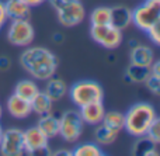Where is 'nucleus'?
Wrapping results in <instances>:
<instances>
[{"label":"nucleus","instance_id":"nucleus-7","mask_svg":"<svg viewBox=\"0 0 160 156\" xmlns=\"http://www.w3.org/2000/svg\"><path fill=\"white\" fill-rule=\"evenodd\" d=\"M90 37L94 42L101 45L105 49H115L121 45L124 39L122 30L115 28L114 25H91L90 27Z\"/></svg>","mask_w":160,"mask_h":156},{"label":"nucleus","instance_id":"nucleus-17","mask_svg":"<svg viewBox=\"0 0 160 156\" xmlns=\"http://www.w3.org/2000/svg\"><path fill=\"white\" fill-rule=\"evenodd\" d=\"M37 127L47 135L49 139L59 137V117L52 113L39 115L38 121H37Z\"/></svg>","mask_w":160,"mask_h":156},{"label":"nucleus","instance_id":"nucleus-26","mask_svg":"<svg viewBox=\"0 0 160 156\" xmlns=\"http://www.w3.org/2000/svg\"><path fill=\"white\" fill-rule=\"evenodd\" d=\"M145 137H146L149 141H152L153 143H156V145L160 143V118L159 117H156L155 121L149 125Z\"/></svg>","mask_w":160,"mask_h":156},{"label":"nucleus","instance_id":"nucleus-27","mask_svg":"<svg viewBox=\"0 0 160 156\" xmlns=\"http://www.w3.org/2000/svg\"><path fill=\"white\" fill-rule=\"evenodd\" d=\"M143 84L153 96H159V93H160V76L150 73V75L146 78V80L143 82Z\"/></svg>","mask_w":160,"mask_h":156},{"label":"nucleus","instance_id":"nucleus-23","mask_svg":"<svg viewBox=\"0 0 160 156\" xmlns=\"http://www.w3.org/2000/svg\"><path fill=\"white\" fill-rule=\"evenodd\" d=\"M90 24L91 25L111 24V7L98 6V7L93 8L90 13Z\"/></svg>","mask_w":160,"mask_h":156},{"label":"nucleus","instance_id":"nucleus-4","mask_svg":"<svg viewBox=\"0 0 160 156\" xmlns=\"http://www.w3.org/2000/svg\"><path fill=\"white\" fill-rule=\"evenodd\" d=\"M84 123L79 110H66L59 115V137L69 143H75L82 138Z\"/></svg>","mask_w":160,"mask_h":156},{"label":"nucleus","instance_id":"nucleus-3","mask_svg":"<svg viewBox=\"0 0 160 156\" xmlns=\"http://www.w3.org/2000/svg\"><path fill=\"white\" fill-rule=\"evenodd\" d=\"M68 94L76 107H83L86 104L104 100V90H102L101 84L94 80L76 82L68 90Z\"/></svg>","mask_w":160,"mask_h":156},{"label":"nucleus","instance_id":"nucleus-21","mask_svg":"<svg viewBox=\"0 0 160 156\" xmlns=\"http://www.w3.org/2000/svg\"><path fill=\"white\" fill-rule=\"evenodd\" d=\"M136 142L132 146V155L139 156H158V145L149 141L146 137H139L136 138Z\"/></svg>","mask_w":160,"mask_h":156},{"label":"nucleus","instance_id":"nucleus-12","mask_svg":"<svg viewBox=\"0 0 160 156\" xmlns=\"http://www.w3.org/2000/svg\"><path fill=\"white\" fill-rule=\"evenodd\" d=\"M155 61V52L150 47L143 44H133L129 49V62L133 65H139V66H148L152 65Z\"/></svg>","mask_w":160,"mask_h":156},{"label":"nucleus","instance_id":"nucleus-32","mask_svg":"<svg viewBox=\"0 0 160 156\" xmlns=\"http://www.w3.org/2000/svg\"><path fill=\"white\" fill-rule=\"evenodd\" d=\"M22 2L25 3V4H28L31 8L32 7H38V6H41V4H44L47 0H22Z\"/></svg>","mask_w":160,"mask_h":156},{"label":"nucleus","instance_id":"nucleus-5","mask_svg":"<svg viewBox=\"0 0 160 156\" xmlns=\"http://www.w3.org/2000/svg\"><path fill=\"white\" fill-rule=\"evenodd\" d=\"M160 23V0H145L132 10V24L146 33Z\"/></svg>","mask_w":160,"mask_h":156},{"label":"nucleus","instance_id":"nucleus-28","mask_svg":"<svg viewBox=\"0 0 160 156\" xmlns=\"http://www.w3.org/2000/svg\"><path fill=\"white\" fill-rule=\"evenodd\" d=\"M146 34L149 35V39L153 42L155 45H160V23L156 25H153L152 28L146 31Z\"/></svg>","mask_w":160,"mask_h":156},{"label":"nucleus","instance_id":"nucleus-11","mask_svg":"<svg viewBox=\"0 0 160 156\" xmlns=\"http://www.w3.org/2000/svg\"><path fill=\"white\" fill-rule=\"evenodd\" d=\"M79 114L82 117L83 123L87 125H97L102 121V117L105 114V108L102 101H97V103L86 104L83 107H79Z\"/></svg>","mask_w":160,"mask_h":156},{"label":"nucleus","instance_id":"nucleus-24","mask_svg":"<svg viewBox=\"0 0 160 156\" xmlns=\"http://www.w3.org/2000/svg\"><path fill=\"white\" fill-rule=\"evenodd\" d=\"M101 123L114 131L121 132L124 129V114L119 111H105Z\"/></svg>","mask_w":160,"mask_h":156},{"label":"nucleus","instance_id":"nucleus-29","mask_svg":"<svg viewBox=\"0 0 160 156\" xmlns=\"http://www.w3.org/2000/svg\"><path fill=\"white\" fill-rule=\"evenodd\" d=\"M11 68V59L6 55H0V72H6Z\"/></svg>","mask_w":160,"mask_h":156},{"label":"nucleus","instance_id":"nucleus-22","mask_svg":"<svg viewBox=\"0 0 160 156\" xmlns=\"http://www.w3.org/2000/svg\"><path fill=\"white\" fill-rule=\"evenodd\" d=\"M150 75V70L148 66H139V65L129 63V66L125 70V80L129 83H142L146 80V78Z\"/></svg>","mask_w":160,"mask_h":156},{"label":"nucleus","instance_id":"nucleus-20","mask_svg":"<svg viewBox=\"0 0 160 156\" xmlns=\"http://www.w3.org/2000/svg\"><path fill=\"white\" fill-rule=\"evenodd\" d=\"M30 103H31V110H32V113L37 114L38 117L39 115L48 114V113H52V110H53V101L45 94V92H41V90L37 93L35 97H34Z\"/></svg>","mask_w":160,"mask_h":156},{"label":"nucleus","instance_id":"nucleus-33","mask_svg":"<svg viewBox=\"0 0 160 156\" xmlns=\"http://www.w3.org/2000/svg\"><path fill=\"white\" fill-rule=\"evenodd\" d=\"M47 2H49V4L52 6L55 10H58V8L62 7V6H63L65 3L68 2V0H47Z\"/></svg>","mask_w":160,"mask_h":156},{"label":"nucleus","instance_id":"nucleus-9","mask_svg":"<svg viewBox=\"0 0 160 156\" xmlns=\"http://www.w3.org/2000/svg\"><path fill=\"white\" fill-rule=\"evenodd\" d=\"M0 153L3 156L25 155L24 131L20 128L3 129L2 139H0Z\"/></svg>","mask_w":160,"mask_h":156},{"label":"nucleus","instance_id":"nucleus-25","mask_svg":"<svg viewBox=\"0 0 160 156\" xmlns=\"http://www.w3.org/2000/svg\"><path fill=\"white\" fill-rule=\"evenodd\" d=\"M72 155L73 156H102L104 152H102L101 146L97 145L96 142H86L76 146L72 151Z\"/></svg>","mask_w":160,"mask_h":156},{"label":"nucleus","instance_id":"nucleus-14","mask_svg":"<svg viewBox=\"0 0 160 156\" xmlns=\"http://www.w3.org/2000/svg\"><path fill=\"white\" fill-rule=\"evenodd\" d=\"M68 90H69V86H68V83L63 79L52 76V78H49L48 80H45L44 92L53 103L62 100L65 96H68Z\"/></svg>","mask_w":160,"mask_h":156},{"label":"nucleus","instance_id":"nucleus-19","mask_svg":"<svg viewBox=\"0 0 160 156\" xmlns=\"http://www.w3.org/2000/svg\"><path fill=\"white\" fill-rule=\"evenodd\" d=\"M38 92H39V87L34 79H22L14 87V94L27 101L32 100Z\"/></svg>","mask_w":160,"mask_h":156},{"label":"nucleus","instance_id":"nucleus-2","mask_svg":"<svg viewBox=\"0 0 160 156\" xmlns=\"http://www.w3.org/2000/svg\"><path fill=\"white\" fill-rule=\"evenodd\" d=\"M158 117L155 107L149 103H136L124 114V129L135 138L145 137L149 125Z\"/></svg>","mask_w":160,"mask_h":156},{"label":"nucleus","instance_id":"nucleus-10","mask_svg":"<svg viewBox=\"0 0 160 156\" xmlns=\"http://www.w3.org/2000/svg\"><path fill=\"white\" fill-rule=\"evenodd\" d=\"M24 146L25 153L28 155L49 152V138L37 125L31 127L24 131Z\"/></svg>","mask_w":160,"mask_h":156},{"label":"nucleus","instance_id":"nucleus-15","mask_svg":"<svg viewBox=\"0 0 160 156\" xmlns=\"http://www.w3.org/2000/svg\"><path fill=\"white\" fill-rule=\"evenodd\" d=\"M6 16L10 20H24L30 18L31 7L25 4L22 0H6L4 2Z\"/></svg>","mask_w":160,"mask_h":156},{"label":"nucleus","instance_id":"nucleus-31","mask_svg":"<svg viewBox=\"0 0 160 156\" xmlns=\"http://www.w3.org/2000/svg\"><path fill=\"white\" fill-rule=\"evenodd\" d=\"M47 153L51 156H58V155L72 156V151H70V149H59V151H55V152H47Z\"/></svg>","mask_w":160,"mask_h":156},{"label":"nucleus","instance_id":"nucleus-16","mask_svg":"<svg viewBox=\"0 0 160 156\" xmlns=\"http://www.w3.org/2000/svg\"><path fill=\"white\" fill-rule=\"evenodd\" d=\"M132 24V10L127 6H114L111 7V25L124 31Z\"/></svg>","mask_w":160,"mask_h":156},{"label":"nucleus","instance_id":"nucleus-6","mask_svg":"<svg viewBox=\"0 0 160 156\" xmlns=\"http://www.w3.org/2000/svg\"><path fill=\"white\" fill-rule=\"evenodd\" d=\"M35 38V30L30 18L11 20L7 28V39L11 45L18 48H25L31 45Z\"/></svg>","mask_w":160,"mask_h":156},{"label":"nucleus","instance_id":"nucleus-36","mask_svg":"<svg viewBox=\"0 0 160 156\" xmlns=\"http://www.w3.org/2000/svg\"><path fill=\"white\" fill-rule=\"evenodd\" d=\"M2 114H3V108H2V106H0V118H2Z\"/></svg>","mask_w":160,"mask_h":156},{"label":"nucleus","instance_id":"nucleus-30","mask_svg":"<svg viewBox=\"0 0 160 156\" xmlns=\"http://www.w3.org/2000/svg\"><path fill=\"white\" fill-rule=\"evenodd\" d=\"M7 21H8V18H7V16H6L4 2H3V0H0V31H2V28L4 27Z\"/></svg>","mask_w":160,"mask_h":156},{"label":"nucleus","instance_id":"nucleus-1","mask_svg":"<svg viewBox=\"0 0 160 156\" xmlns=\"http://www.w3.org/2000/svg\"><path fill=\"white\" fill-rule=\"evenodd\" d=\"M20 65L34 80L45 82L55 76L59 61L48 48L28 45L20 55Z\"/></svg>","mask_w":160,"mask_h":156},{"label":"nucleus","instance_id":"nucleus-13","mask_svg":"<svg viewBox=\"0 0 160 156\" xmlns=\"http://www.w3.org/2000/svg\"><path fill=\"white\" fill-rule=\"evenodd\" d=\"M6 108H7L8 114H10L13 118H17V120L27 118L30 114H32L30 101L18 97V96H16L14 93H13V96H10V97L7 98Z\"/></svg>","mask_w":160,"mask_h":156},{"label":"nucleus","instance_id":"nucleus-18","mask_svg":"<svg viewBox=\"0 0 160 156\" xmlns=\"http://www.w3.org/2000/svg\"><path fill=\"white\" fill-rule=\"evenodd\" d=\"M119 132L114 131V129L108 128L107 125H104L102 123L94 125V131H93V138L94 142L100 146H108L111 143L115 142V139L118 138Z\"/></svg>","mask_w":160,"mask_h":156},{"label":"nucleus","instance_id":"nucleus-35","mask_svg":"<svg viewBox=\"0 0 160 156\" xmlns=\"http://www.w3.org/2000/svg\"><path fill=\"white\" fill-rule=\"evenodd\" d=\"M2 134H3V128H2V125H0V139H2Z\"/></svg>","mask_w":160,"mask_h":156},{"label":"nucleus","instance_id":"nucleus-8","mask_svg":"<svg viewBox=\"0 0 160 156\" xmlns=\"http://www.w3.org/2000/svg\"><path fill=\"white\" fill-rule=\"evenodd\" d=\"M56 11V18L62 27L72 28L83 23L86 17V8L80 0H68Z\"/></svg>","mask_w":160,"mask_h":156},{"label":"nucleus","instance_id":"nucleus-34","mask_svg":"<svg viewBox=\"0 0 160 156\" xmlns=\"http://www.w3.org/2000/svg\"><path fill=\"white\" fill-rule=\"evenodd\" d=\"M63 34L62 33H55L52 35V39H53V42H55V44H62V42H63Z\"/></svg>","mask_w":160,"mask_h":156}]
</instances>
